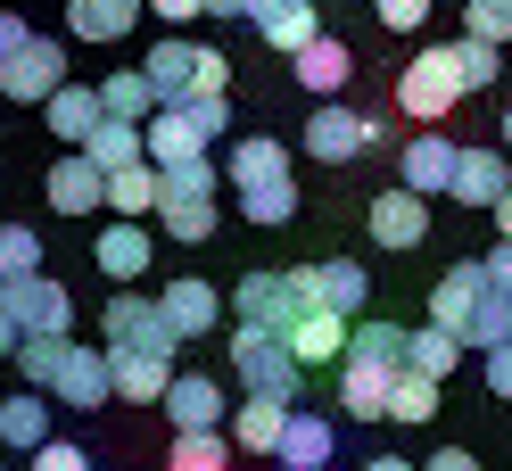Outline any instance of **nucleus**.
<instances>
[{
    "mask_svg": "<svg viewBox=\"0 0 512 471\" xmlns=\"http://www.w3.org/2000/svg\"><path fill=\"white\" fill-rule=\"evenodd\" d=\"M455 364H463V339L446 331V323H422V331H405V372H430V381H446Z\"/></svg>",
    "mask_w": 512,
    "mask_h": 471,
    "instance_id": "nucleus-30",
    "label": "nucleus"
},
{
    "mask_svg": "<svg viewBox=\"0 0 512 471\" xmlns=\"http://www.w3.org/2000/svg\"><path fill=\"white\" fill-rule=\"evenodd\" d=\"M248 25L256 34H265V50H306L314 34H323V9H314V0H248Z\"/></svg>",
    "mask_w": 512,
    "mask_h": 471,
    "instance_id": "nucleus-16",
    "label": "nucleus"
},
{
    "mask_svg": "<svg viewBox=\"0 0 512 471\" xmlns=\"http://www.w3.org/2000/svg\"><path fill=\"white\" fill-rule=\"evenodd\" d=\"M108 381H116L124 405H166L174 348H108Z\"/></svg>",
    "mask_w": 512,
    "mask_h": 471,
    "instance_id": "nucleus-11",
    "label": "nucleus"
},
{
    "mask_svg": "<svg viewBox=\"0 0 512 471\" xmlns=\"http://www.w3.org/2000/svg\"><path fill=\"white\" fill-rule=\"evenodd\" d=\"M463 34H479V42H512V0H463Z\"/></svg>",
    "mask_w": 512,
    "mask_h": 471,
    "instance_id": "nucleus-44",
    "label": "nucleus"
},
{
    "mask_svg": "<svg viewBox=\"0 0 512 471\" xmlns=\"http://www.w3.org/2000/svg\"><path fill=\"white\" fill-rule=\"evenodd\" d=\"M389 381L397 372H372L356 356H339V414L347 422H389Z\"/></svg>",
    "mask_w": 512,
    "mask_h": 471,
    "instance_id": "nucleus-24",
    "label": "nucleus"
},
{
    "mask_svg": "<svg viewBox=\"0 0 512 471\" xmlns=\"http://www.w3.org/2000/svg\"><path fill=\"white\" fill-rule=\"evenodd\" d=\"M488 397L512 405V339H504V348H488Z\"/></svg>",
    "mask_w": 512,
    "mask_h": 471,
    "instance_id": "nucleus-48",
    "label": "nucleus"
},
{
    "mask_svg": "<svg viewBox=\"0 0 512 471\" xmlns=\"http://www.w3.org/2000/svg\"><path fill=\"white\" fill-rule=\"evenodd\" d=\"M42 199H50L58 215H100V207H108V174L91 166L83 149H67V157L42 174Z\"/></svg>",
    "mask_w": 512,
    "mask_h": 471,
    "instance_id": "nucleus-12",
    "label": "nucleus"
},
{
    "mask_svg": "<svg viewBox=\"0 0 512 471\" xmlns=\"http://www.w3.org/2000/svg\"><path fill=\"white\" fill-rule=\"evenodd\" d=\"M223 182H232V191H265V182H290V149L265 141V133H248V141H232V157H223Z\"/></svg>",
    "mask_w": 512,
    "mask_h": 471,
    "instance_id": "nucleus-21",
    "label": "nucleus"
},
{
    "mask_svg": "<svg viewBox=\"0 0 512 471\" xmlns=\"http://www.w3.org/2000/svg\"><path fill=\"white\" fill-rule=\"evenodd\" d=\"M372 240L380 248H422L430 240V199L405 191V182H397V191H380L372 199Z\"/></svg>",
    "mask_w": 512,
    "mask_h": 471,
    "instance_id": "nucleus-17",
    "label": "nucleus"
},
{
    "mask_svg": "<svg viewBox=\"0 0 512 471\" xmlns=\"http://www.w3.org/2000/svg\"><path fill=\"white\" fill-rule=\"evenodd\" d=\"M496 240H512V191L496 199Z\"/></svg>",
    "mask_w": 512,
    "mask_h": 471,
    "instance_id": "nucleus-55",
    "label": "nucleus"
},
{
    "mask_svg": "<svg viewBox=\"0 0 512 471\" xmlns=\"http://www.w3.org/2000/svg\"><path fill=\"white\" fill-rule=\"evenodd\" d=\"M240 215H248V224H290V215H298V182H265V191H240Z\"/></svg>",
    "mask_w": 512,
    "mask_h": 471,
    "instance_id": "nucleus-43",
    "label": "nucleus"
},
{
    "mask_svg": "<svg viewBox=\"0 0 512 471\" xmlns=\"http://www.w3.org/2000/svg\"><path fill=\"white\" fill-rule=\"evenodd\" d=\"M58 356H67V331H25V339H17V372H25V389H50Z\"/></svg>",
    "mask_w": 512,
    "mask_h": 471,
    "instance_id": "nucleus-39",
    "label": "nucleus"
},
{
    "mask_svg": "<svg viewBox=\"0 0 512 471\" xmlns=\"http://www.w3.org/2000/svg\"><path fill=\"white\" fill-rule=\"evenodd\" d=\"M157 314H166L174 339H207V331L223 323V290H215V281H199V273H182V281L157 290Z\"/></svg>",
    "mask_w": 512,
    "mask_h": 471,
    "instance_id": "nucleus-10",
    "label": "nucleus"
},
{
    "mask_svg": "<svg viewBox=\"0 0 512 471\" xmlns=\"http://www.w3.org/2000/svg\"><path fill=\"white\" fill-rule=\"evenodd\" d=\"M100 108H108V116H133V124H141V116L157 108V91H149V75H141V67H116V75L100 83Z\"/></svg>",
    "mask_w": 512,
    "mask_h": 471,
    "instance_id": "nucleus-38",
    "label": "nucleus"
},
{
    "mask_svg": "<svg viewBox=\"0 0 512 471\" xmlns=\"http://www.w3.org/2000/svg\"><path fill=\"white\" fill-rule=\"evenodd\" d=\"M141 25V0H67V34L75 42H124Z\"/></svg>",
    "mask_w": 512,
    "mask_h": 471,
    "instance_id": "nucleus-28",
    "label": "nucleus"
},
{
    "mask_svg": "<svg viewBox=\"0 0 512 471\" xmlns=\"http://www.w3.org/2000/svg\"><path fill=\"white\" fill-rule=\"evenodd\" d=\"M504 149H512V108H504Z\"/></svg>",
    "mask_w": 512,
    "mask_h": 471,
    "instance_id": "nucleus-57",
    "label": "nucleus"
},
{
    "mask_svg": "<svg viewBox=\"0 0 512 471\" xmlns=\"http://www.w3.org/2000/svg\"><path fill=\"white\" fill-rule=\"evenodd\" d=\"M17 339H25V331L9 323V306H0V356H17Z\"/></svg>",
    "mask_w": 512,
    "mask_h": 471,
    "instance_id": "nucleus-53",
    "label": "nucleus"
},
{
    "mask_svg": "<svg viewBox=\"0 0 512 471\" xmlns=\"http://www.w3.org/2000/svg\"><path fill=\"white\" fill-rule=\"evenodd\" d=\"M34 471H91V455L67 447V438H42V447H34Z\"/></svg>",
    "mask_w": 512,
    "mask_h": 471,
    "instance_id": "nucleus-46",
    "label": "nucleus"
},
{
    "mask_svg": "<svg viewBox=\"0 0 512 471\" xmlns=\"http://www.w3.org/2000/svg\"><path fill=\"white\" fill-rule=\"evenodd\" d=\"M290 67H298V83L314 91V100H339V91H347V75H356V50H347V42H331V34H314L306 50H290Z\"/></svg>",
    "mask_w": 512,
    "mask_h": 471,
    "instance_id": "nucleus-19",
    "label": "nucleus"
},
{
    "mask_svg": "<svg viewBox=\"0 0 512 471\" xmlns=\"http://www.w3.org/2000/svg\"><path fill=\"white\" fill-rule=\"evenodd\" d=\"M166 422L174 430H223L232 422V397H223V381H207V372H174L166 381Z\"/></svg>",
    "mask_w": 512,
    "mask_h": 471,
    "instance_id": "nucleus-13",
    "label": "nucleus"
},
{
    "mask_svg": "<svg viewBox=\"0 0 512 471\" xmlns=\"http://www.w3.org/2000/svg\"><path fill=\"white\" fill-rule=\"evenodd\" d=\"M67 83V42H50V34H34L9 67H0V100H25V108H42L50 91Z\"/></svg>",
    "mask_w": 512,
    "mask_h": 471,
    "instance_id": "nucleus-6",
    "label": "nucleus"
},
{
    "mask_svg": "<svg viewBox=\"0 0 512 471\" xmlns=\"http://www.w3.org/2000/svg\"><path fill=\"white\" fill-rule=\"evenodd\" d=\"M108 215H157V166L133 157V166L108 174Z\"/></svg>",
    "mask_w": 512,
    "mask_h": 471,
    "instance_id": "nucleus-34",
    "label": "nucleus"
},
{
    "mask_svg": "<svg viewBox=\"0 0 512 471\" xmlns=\"http://www.w3.org/2000/svg\"><path fill=\"white\" fill-rule=\"evenodd\" d=\"M438 414V381L430 372H397L389 381V422H430Z\"/></svg>",
    "mask_w": 512,
    "mask_h": 471,
    "instance_id": "nucleus-40",
    "label": "nucleus"
},
{
    "mask_svg": "<svg viewBox=\"0 0 512 471\" xmlns=\"http://www.w3.org/2000/svg\"><path fill=\"white\" fill-rule=\"evenodd\" d=\"M232 372H240V389L248 397H290L298 405V356H290V339L281 331H265V323H240L232 331Z\"/></svg>",
    "mask_w": 512,
    "mask_h": 471,
    "instance_id": "nucleus-2",
    "label": "nucleus"
},
{
    "mask_svg": "<svg viewBox=\"0 0 512 471\" xmlns=\"http://www.w3.org/2000/svg\"><path fill=\"white\" fill-rule=\"evenodd\" d=\"M422 471H479V455H471V447H438Z\"/></svg>",
    "mask_w": 512,
    "mask_h": 471,
    "instance_id": "nucleus-52",
    "label": "nucleus"
},
{
    "mask_svg": "<svg viewBox=\"0 0 512 471\" xmlns=\"http://www.w3.org/2000/svg\"><path fill=\"white\" fill-rule=\"evenodd\" d=\"M347 356L372 372H405V323H347Z\"/></svg>",
    "mask_w": 512,
    "mask_h": 471,
    "instance_id": "nucleus-31",
    "label": "nucleus"
},
{
    "mask_svg": "<svg viewBox=\"0 0 512 471\" xmlns=\"http://www.w3.org/2000/svg\"><path fill=\"white\" fill-rule=\"evenodd\" d=\"M463 100V75H455V50H422V58H405V75H397V108L413 124H446Z\"/></svg>",
    "mask_w": 512,
    "mask_h": 471,
    "instance_id": "nucleus-3",
    "label": "nucleus"
},
{
    "mask_svg": "<svg viewBox=\"0 0 512 471\" xmlns=\"http://www.w3.org/2000/svg\"><path fill=\"white\" fill-rule=\"evenodd\" d=\"M141 75H149V91L157 100H190V91H199V42H157L149 58H141Z\"/></svg>",
    "mask_w": 512,
    "mask_h": 471,
    "instance_id": "nucleus-25",
    "label": "nucleus"
},
{
    "mask_svg": "<svg viewBox=\"0 0 512 471\" xmlns=\"http://www.w3.org/2000/svg\"><path fill=\"white\" fill-rule=\"evenodd\" d=\"M504 191H512V157H504V141H479V149L455 157V191H446V199H463V207H496Z\"/></svg>",
    "mask_w": 512,
    "mask_h": 471,
    "instance_id": "nucleus-15",
    "label": "nucleus"
},
{
    "mask_svg": "<svg viewBox=\"0 0 512 471\" xmlns=\"http://www.w3.org/2000/svg\"><path fill=\"white\" fill-rule=\"evenodd\" d=\"M331 447H339V438H331V422H323V414H298V405H290L273 463H281V471H323V463H331Z\"/></svg>",
    "mask_w": 512,
    "mask_h": 471,
    "instance_id": "nucleus-23",
    "label": "nucleus"
},
{
    "mask_svg": "<svg viewBox=\"0 0 512 471\" xmlns=\"http://www.w3.org/2000/svg\"><path fill=\"white\" fill-rule=\"evenodd\" d=\"M199 91H232V58L223 50H199Z\"/></svg>",
    "mask_w": 512,
    "mask_h": 471,
    "instance_id": "nucleus-49",
    "label": "nucleus"
},
{
    "mask_svg": "<svg viewBox=\"0 0 512 471\" xmlns=\"http://www.w3.org/2000/svg\"><path fill=\"white\" fill-rule=\"evenodd\" d=\"M42 116H50V133L67 141V149H83V141H91V124L108 116V108H100V83H58L50 100H42Z\"/></svg>",
    "mask_w": 512,
    "mask_h": 471,
    "instance_id": "nucleus-22",
    "label": "nucleus"
},
{
    "mask_svg": "<svg viewBox=\"0 0 512 471\" xmlns=\"http://www.w3.org/2000/svg\"><path fill=\"white\" fill-rule=\"evenodd\" d=\"M157 224H166V240L199 248V240L215 232V199H157Z\"/></svg>",
    "mask_w": 512,
    "mask_h": 471,
    "instance_id": "nucleus-37",
    "label": "nucleus"
},
{
    "mask_svg": "<svg viewBox=\"0 0 512 471\" xmlns=\"http://www.w3.org/2000/svg\"><path fill=\"white\" fill-rule=\"evenodd\" d=\"M83 157H91L100 174L133 166V157H141V124H133V116H100V124H91V141H83Z\"/></svg>",
    "mask_w": 512,
    "mask_h": 471,
    "instance_id": "nucleus-32",
    "label": "nucleus"
},
{
    "mask_svg": "<svg viewBox=\"0 0 512 471\" xmlns=\"http://www.w3.org/2000/svg\"><path fill=\"white\" fill-rule=\"evenodd\" d=\"M372 9H380L389 34H422V25H430V0H372Z\"/></svg>",
    "mask_w": 512,
    "mask_h": 471,
    "instance_id": "nucleus-45",
    "label": "nucleus"
},
{
    "mask_svg": "<svg viewBox=\"0 0 512 471\" xmlns=\"http://www.w3.org/2000/svg\"><path fill=\"white\" fill-rule=\"evenodd\" d=\"M364 471H422V463H405V455H372Z\"/></svg>",
    "mask_w": 512,
    "mask_h": 471,
    "instance_id": "nucleus-54",
    "label": "nucleus"
},
{
    "mask_svg": "<svg viewBox=\"0 0 512 471\" xmlns=\"http://www.w3.org/2000/svg\"><path fill=\"white\" fill-rule=\"evenodd\" d=\"M314 290H323L331 314H347V323H356V314H364V290H372V273H364V265H347V257H331V265H314Z\"/></svg>",
    "mask_w": 512,
    "mask_h": 471,
    "instance_id": "nucleus-33",
    "label": "nucleus"
},
{
    "mask_svg": "<svg viewBox=\"0 0 512 471\" xmlns=\"http://www.w3.org/2000/svg\"><path fill=\"white\" fill-rule=\"evenodd\" d=\"M17 273H42V232L34 224H0V281Z\"/></svg>",
    "mask_w": 512,
    "mask_h": 471,
    "instance_id": "nucleus-42",
    "label": "nucleus"
},
{
    "mask_svg": "<svg viewBox=\"0 0 512 471\" xmlns=\"http://www.w3.org/2000/svg\"><path fill=\"white\" fill-rule=\"evenodd\" d=\"M100 331H108V348H182V339L166 331V314H157V298H133V290L108 298Z\"/></svg>",
    "mask_w": 512,
    "mask_h": 471,
    "instance_id": "nucleus-14",
    "label": "nucleus"
},
{
    "mask_svg": "<svg viewBox=\"0 0 512 471\" xmlns=\"http://www.w3.org/2000/svg\"><path fill=\"white\" fill-rule=\"evenodd\" d=\"M91 265H100L116 290H133V281L157 265V240L141 232V215H116V224H100V240H91Z\"/></svg>",
    "mask_w": 512,
    "mask_h": 471,
    "instance_id": "nucleus-8",
    "label": "nucleus"
},
{
    "mask_svg": "<svg viewBox=\"0 0 512 471\" xmlns=\"http://www.w3.org/2000/svg\"><path fill=\"white\" fill-rule=\"evenodd\" d=\"M479 273H488V281H496V290H512V240H496V248H488V257H479Z\"/></svg>",
    "mask_w": 512,
    "mask_h": 471,
    "instance_id": "nucleus-50",
    "label": "nucleus"
},
{
    "mask_svg": "<svg viewBox=\"0 0 512 471\" xmlns=\"http://www.w3.org/2000/svg\"><path fill=\"white\" fill-rule=\"evenodd\" d=\"M488 298V273H479V257H463V265H446L438 273V290H430V323H446L463 339V323H471V306Z\"/></svg>",
    "mask_w": 512,
    "mask_h": 471,
    "instance_id": "nucleus-20",
    "label": "nucleus"
},
{
    "mask_svg": "<svg viewBox=\"0 0 512 471\" xmlns=\"http://www.w3.org/2000/svg\"><path fill=\"white\" fill-rule=\"evenodd\" d=\"M50 438V389H25V397H0V447L34 455Z\"/></svg>",
    "mask_w": 512,
    "mask_h": 471,
    "instance_id": "nucleus-29",
    "label": "nucleus"
},
{
    "mask_svg": "<svg viewBox=\"0 0 512 471\" xmlns=\"http://www.w3.org/2000/svg\"><path fill=\"white\" fill-rule=\"evenodd\" d=\"M372 141H380V124H372L364 108H339V100H323V108L306 116V133H298V149L323 157V166H356Z\"/></svg>",
    "mask_w": 512,
    "mask_h": 471,
    "instance_id": "nucleus-4",
    "label": "nucleus"
},
{
    "mask_svg": "<svg viewBox=\"0 0 512 471\" xmlns=\"http://www.w3.org/2000/svg\"><path fill=\"white\" fill-rule=\"evenodd\" d=\"M207 17H248V0H207Z\"/></svg>",
    "mask_w": 512,
    "mask_h": 471,
    "instance_id": "nucleus-56",
    "label": "nucleus"
},
{
    "mask_svg": "<svg viewBox=\"0 0 512 471\" xmlns=\"http://www.w3.org/2000/svg\"><path fill=\"white\" fill-rule=\"evenodd\" d=\"M0 306H9V323H17V331H75V298L58 290L50 273H17V281H0Z\"/></svg>",
    "mask_w": 512,
    "mask_h": 471,
    "instance_id": "nucleus-5",
    "label": "nucleus"
},
{
    "mask_svg": "<svg viewBox=\"0 0 512 471\" xmlns=\"http://www.w3.org/2000/svg\"><path fill=\"white\" fill-rule=\"evenodd\" d=\"M455 157H463V141H446V133H413V141H405V191L446 199V191H455Z\"/></svg>",
    "mask_w": 512,
    "mask_h": 471,
    "instance_id": "nucleus-18",
    "label": "nucleus"
},
{
    "mask_svg": "<svg viewBox=\"0 0 512 471\" xmlns=\"http://www.w3.org/2000/svg\"><path fill=\"white\" fill-rule=\"evenodd\" d=\"M281 422H290V397H240L232 405V447L240 455H273L281 447Z\"/></svg>",
    "mask_w": 512,
    "mask_h": 471,
    "instance_id": "nucleus-26",
    "label": "nucleus"
},
{
    "mask_svg": "<svg viewBox=\"0 0 512 471\" xmlns=\"http://www.w3.org/2000/svg\"><path fill=\"white\" fill-rule=\"evenodd\" d=\"M141 9H157V17H166V25H190V17L207 9V0H141Z\"/></svg>",
    "mask_w": 512,
    "mask_h": 471,
    "instance_id": "nucleus-51",
    "label": "nucleus"
},
{
    "mask_svg": "<svg viewBox=\"0 0 512 471\" xmlns=\"http://www.w3.org/2000/svg\"><path fill=\"white\" fill-rule=\"evenodd\" d=\"M446 50H455V75H463V91H496V67H504V50H496V42L463 34V42H446Z\"/></svg>",
    "mask_w": 512,
    "mask_h": 471,
    "instance_id": "nucleus-41",
    "label": "nucleus"
},
{
    "mask_svg": "<svg viewBox=\"0 0 512 471\" xmlns=\"http://www.w3.org/2000/svg\"><path fill=\"white\" fill-rule=\"evenodd\" d=\"M25 42H34V25H25L17 9H0V67H9V58H17Z\"/></svg>",
    "mask_w": 512,
    "mask_h": 471,
    "instance_id": "nucleus-47",
    "label": "nucleus"
},
{
    "mask_svg": "<svg viewBox=\"0 0 512 471\" xmlns=\"http://www.w3.org/2000/svg\"><path fill=\"white\" fill-rule=\"evenodd\" d=\"M281 339H290V356H298V364H339V356H347V314L314 306V314H298Z\"/></svg>",
    "mask_w": 512,
    "mask_h": 471,
    "instance_id": "nucleus-27",
    "label": "nucleus"
},
{
    "mask_svg": "<svg viewBox=\"0 0 512 471\" xmlns=\"http://www.w3.org/2000/svg\"><path fill=\"white\" fill-rule=\"evenodd\" d=\"M116 381H108V348H75L67 339V356H58L50 372V405H75V414H91V405H108Z\"/></svg>",
    "mask_w": 512,
    "mask_h": 471,
    "instance_id": "nucleus-9",
    "label": "nucleus"
},
{
    "mask_svg": "<svg viewBox=\"0 0 512 471\" xmlns=\"http://www.w3.org/2000/svg\"><path fill=\"white\" fill-rule=\"evenodd\" d=\"M215 141L199 133V116H190L182 100H157L149 116H141V157L149 166H182V157H207Z\"/></svg>",
    "mask_w": 512,
    "mask_h": 471,
    "instance_id": "nucleus-7",
    "label": "nucleus"
},
{
    "mask_svg": "<svg viewBox=\"0 0 512 471\" xmlns=\"http://www.w3.org/2000/svg\"><path fill=\"white\" fill-rule=\"evenodd\" d=\"M314 306H323L314 265H298V273H248L232 290V314H240V323H265V331H290L298 314H314Z\"/></svg>",
    "mask_w": 512,
    "mask_h": 471,
    "instance_id": "nucleus-1",
    "label": "nucleus"
},
{
    "mask_svg": "<svg viewBox=\"0 0 512 471\" xmlns=\"http://www.w3.org/2000/svg\"><path fill=\"white\" fill-rule=\"evenodd\" d=\"M504 339H512V290H496V281H488V298H479L471 323H463V348L488 356V348H504Z\"/></svg>",
    "mask_w": 512,
    "mask_h": 471,
    "instance_id": "nucleus-35",
    "label": "nucleus"
},
{
    "mask_svg": "<svg viewBox=\"0 0 512 471\" xmlns=\"http://www.w3.org/2000/svg\"><path fill=\"white\" fill-rule=\"evenodd\" d=\"M166 471H232V438L223 430H174Z\"/></svg>",
    "mask_w": 512,
    "mask_h": 471,
    "instance_id": "nucleus-36",
    "label": "nucleus"
}]
</instances>
